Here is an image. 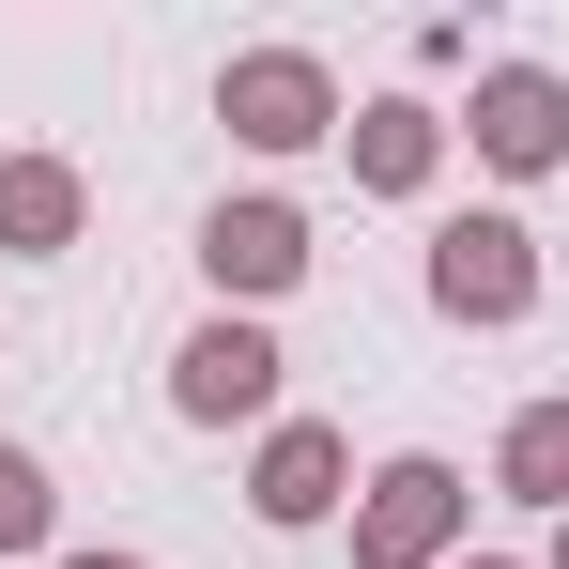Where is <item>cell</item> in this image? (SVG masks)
Masks as SVG:
<instances>
[{
    "label": "cell",
    "mask_w": 569,
    "mask_h": 569,
    "mask_svg": "<svg viewBox=\"0 0 569 569\" xmlns=\"http://www.w3.org/2000/svg\"><path fill=\"white\" fill-rule=\"evenodd\" d=\"M555 569H569V523H555Z\"/></svg>",
    "instance_id": "cell-14"
},
{
    "label": "cell",
    "mask_w": 569,
    "mask_h": 569,
    "mask_svg": "<svg viewBox=\"0 0 569 569\" xmlns=\"http://www.w3.org/2000/svg\"><path fill=\"white\" fill-rule=\"evenodd\" d=\"M447 123H462V154L492 186H555L569 170V78L555 62H477V93L447 108Z\"/></svg>",
    "instance_id": "cell-5"
},
{
    "label": "cell",
    "mask_w": 569,
    "mask_h": 569,
    "mask_svg": "<svg viewBox=\"0 0 569 569\" xmlns=\"http://www.w3.org/2000/svg\"><path fill=\"white\" fill-rule=\"evenodd\" d=\"M278 323H247V308H216V323H186L170 339V416L186 431H278L292 400H278Z\"/></svg>",
    "instance_id": "cell-4"
},
{
    "label": "cell",
    "mask_w": 569,
    "mask_h": 569,
    "mask_svg": "<svg viewBox=\"0 0 569 569\" xmlns=\"http://www.w3.org/2000/svg\"><path fill=\"white\" fill-rule=\"evenodd\" d=\"M0 355H16V339H0Z\"/></svg>",
    "instance_id": "cell-15"
},
{
    "label": "cell",
    "mask_w": 569,
    "mask_h": 569,
    "mask_svg": "<svg viewBox=\"0 0 569 569\" xmlns=\"http://www.w3.org/2000/svg\"><path fill=\"white\" fill-rule=\"evenodd\" d=\"M492 492L539 508V523H569V400H523V416L492 431Z\"/></svg>",
    "instance_id": "cell-10"
},
{
    "label": "cell",
    "mask_w": 569,
    "mask_h": 569,
    "mask_svg": "<svg viewBox=\"0 0 569 569\" xmlns=\"http://www.w3.org/2000/svg\"><path fill=\"white\" fill-rule=\"evenodd\" d=\"M47 569H154V555H123V539H93V555H47Z\"/></svg>",
    "instance_id": "cell-12"
},
{
    "label": "cell",
    "mask_w": 569,
    "mask_h": 569,
    "mask_svg": "<svg viewBox=\"0 0 569 569\" xmlns=\"http://www.w3.org/2000/svg\"><path fill=\"white\" fill-rule=\"evenodd\" d=\"M308 262H323V231H308V200H278V186H247V200L200 216V278H216V308H247V323H262Z\"/></svg>",
    "instance_id": "cell-6"
},
{
    "label": "cell",
    "mask_w": 569,
    "mask_h": 569,
    "mask_svg": "<svg viewBox=\"0 0 569 569\" xmlns=\"http://www.w3.org/2000/svg\"><path fill=\"white\" fill-rule=\"evenodd\" d=\"M447 139H462V123H447L431 93H370L355 123H339V154H355L370 200H431V186H447Z\"/></svg>",
    "instance_id": "cell-8"
},
{
    "label": "cell",
    "mask_w": 569,
    "mask_h": 569,
    "mask_svg": "<svg viewBox=\"0 0 569 569\" xmlns=\"http://www.w3.org/2000/svg\"><path fill=\"white\" fill-rule=\"evenodd\" d=\"M462 569H523V555H462Z\"/></svg>",
    "instance_id": "cell-13"
},
{
    "label": "cell",
    "mask_w": 569,
    "mask_h": 569,
    "mask_svg": "<svg viewBox=\"0 0 569 569\" xmlns=\"http://www.w3.org/2000/svg\"><path fill=\"white\" fill-rule=\"evenodd\" d=\"M93 231V170L78 154H0V262H62Z\"/></svg>",
    "instance_id": "cell-9"
},
{
    "label": "cell",
    "mask_w": 569,
    "mask_h": 569,
    "mask_svg": "<svg viewBox=\"0 0 569 569\" xmlns=\"http://www.w3.org/2000/svg\"><path fill=\"white\" fill-rule=\"evenodd\" d=\"M216 123H231L247 154H323L355 108H339V62H323V47H231V62H216Z\"/></svg>",
    "instance_id": "cell-3"
},
{
    "label": "cell",
    "mask_w": 569,
    "mask_h": 569,
    "mask_svg": "<svg viewBox=\"0 0 569 569\" xmlns=\"http://www.w3.org/2000/svg\"><path fill=\"white\" fill-rule=\"evenodd\" d=\"M431 308L462 323V339H508L523 308H539V231L508 216V200H462V216H431Z\"/></svg>",
    "instance_id": "cell-2"
},
{
    "label": "cell",
    "mask_w": 569,
    "mask_h": 569,
    "mask_svg": "<svg viewBox=\"0 0 569 569\" xmlns=\"http://www.w3.org/2000/svg\"><path fill=\"white\" fill-rule=\"evenodd\" d=\"M339 508H355V431H339V416H278V431L247 447V523L308 539V523H339Z\"/></svg>",
    "instance_id": "cell-7"
},
{
    "label": "cell",
    "mask_w": 569,
    "mask_h": 569,
    "mask_svg": "<svg viewBox=\"0 0 569 569\" xmlns=\"http://www.w3.org/2000/svg\"><path fill=\"white\" fill-rule=\"evenodd\" d=\"M477 555V477L447 447H400L355 477V569H462Z\"/></svg>",
    "instance_id": "cell-1"
},
{
    "label": "cell",
    "mask_w": 569,
    "mask_h": 569,
    "mask_svg": "<svg viewBox=\"0 0 569 569\" xmlns=\"http://www.w3.org/2000/svg\"><path fill=\"white\" fill-rule=\"evenodd\" d=\"M47 539H62V477L0 431V555H47Z\"/></svg>",
    "instance_id": "cell-11"
}]
</instances>
